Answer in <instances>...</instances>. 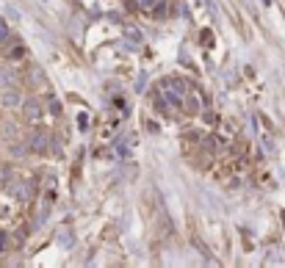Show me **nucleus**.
Here are the masks:
<instances>
[{"mask_svg": "<svg viewBox=\"0 0 285 268\" xmlns=\"http://www.w3.org/2000/svg\"><path fill=\"white\" fill-rule=\"evenodd\" d=\"M139 3L144 6V9H152V6H155V0H139Z\"/></svg>", "mask_w": 285, "mask_h": 268, "instance_id": "1a4fd4ad", "label": "nucleus"}, {"mask_svg": "<svg viewBox=\"0 0 285 268\" xmlns=\"http://www.w3.org/2000/svg\"><path fill=\"white\" fill-rule=\"evenodd\" d=\"M23 56H25V47H23V44H14V47L9 50V58H14V61L23 58Z\"/></svg>", "mask_w": 285, "mask_h": 268, "instance_id": "20e7f679", "label": "nucleus"}, {"mask_svg": "<svg viewBox=\"0 0 285 268\" xmlns=\"http://www.w3.org/2000/svg\"><path fill=\"white\" fill-rule=\"evenodd\" d=\"M78 127H80V130H89V116H86V114L78 116Z\"/></svg>", "mask_w": 285, "mask_h": 268, "instance_id": "6e6552de", "label": "nucleus"}, {"mask_svg": "<svg viewBox=\"0 0 285 268\" xmlns=\"http://www.w3.org/2000/svg\"><path fill=\"white\" fill-rule=\"evenodd\" d=\"M31 149H33V152H45V149H47V136L45 133H33Z\"/></svg>", "mask_w": 285, "mask_h": 268, "instance_id": "f03ea898", "label": "nucleus"}, {"mask_svg": "<svg viewBox=\"0 0 285 268\" xmlns=\"http://www.w3.org/2000/svg\"><path fill=\"white\" fill-rule=\"evenodd\" d=\"M166 88H174L178 94H186V86H183L180 80H166Z\"/></svg>", "mask_w": 285, "mask_h": 268, "instance_id": "39448f33", "label": "nucleus"}, {"mask_svg": "<svg viewBox=\"0 0 285 268\" xmlns=\"http://www.w3.org/2000/svg\"><path fill=\"white\" fill-rule=\"evenodd\" d=\"M9 39V25H6V19L0 17V42H6Z\"/></svg>", "mask_w": 285, "mask_h": 268, "instance_id": "423d86ee", "label": "nucleus"}, {"mask_svg": "<svg viewBox=\"0 0 285 268\" xmlns=\"http://www.w3.org/2000/svg\"><path fill=\"white\" fill-rule=\"evenodd\" d=\"M188 114H196V111H200V102H196V97H188Z\"/></svg>", "mask_w": 285, "mask_h": 268, "instance_id": "0eeeda50", "label": "nucleus"}, {"mask_svg": "<svg viewBox=\"0 0 285 268\" xmlns=\"http://www.w3.org/2000/svg\"><path fill=\"white\" fill-rule=\"evenodd\" d=\"M17 102H19V92H14V88H9V92H3V105L14 108Z\"/></svg>", "mask_w": 285, "mask_h": 268, "instance_id": "7ed1b4c3", "label": "nucleus"}, {"mask_svg": "<svg viewBox=\"0 0 285 268\" xmlns=\"http://www.w3.org/2000/svg\"><path fill=\"white\" fill-rule=\"evenodd\" d=\"M25 116H28L31 122H36L39 116H42V108H39L36 100H28V102H25Z\"/></svg>", "mask_w": 285, "mask_h": 268, "instance_id": "f257e3e1", "label": "nucleus"}]
</instances>
